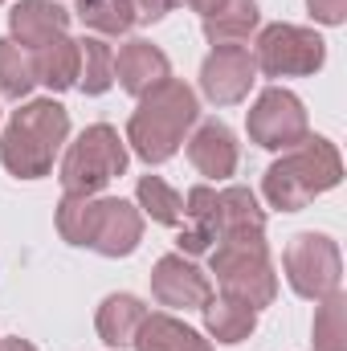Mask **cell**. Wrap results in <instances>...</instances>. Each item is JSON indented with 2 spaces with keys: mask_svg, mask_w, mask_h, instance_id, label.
Returning <instances> with one entry per match:
<instances>
[{
  "mask_svg": "<svg viewBox=\"0 0 347 351\" xmlns=\"http://www.w3.org/2000/svg\"><path fill=\"white\" fill-rule=\"evenodd\" d=\"M70 135V110L53 98H33L12 110L0 135V164L16 180H41L53 172V160Z\"/></svg>",
  "mask_w": 347,
  "mask_h": 351,
  "instance_id": "cell-1",
  "label": "cell"
},
{
  "mask_svg": "<svg viewBox=\"0 0 347 351\" xmlns=\"http://www.w3.org/2000/svg\"><path fill=\"white\" fill-rule=\"evenodd\" d=\"M196 119H200L196 94L180 78H164L160 86H152L139 98V106L127 123V143L143 164H164L180 152V143L196 127Z\"/></svg>",
  "mask_w": 347,
  "mask_h": 351,
  "instance_id": "cell-2",
  "label": "cell"
},
{
  "mask_svg": "<svg viewBox=\"0 0 347 351\" xmlns=\"http://www.w3.org/2000/svg\"><path fill=\"white\" fill-rule=\"evenodd\" d=\"M344 180V160H339V147L323 135H307L302 143H294L278 164L265 168L261 180V192L274 208L282 213H298L307 208L315 196L331 192L335 184Z\"/></svg>",
  "mask_w": 347,
  "mask_h": 351,
  "instance_id": "cell-3",
  "label": "cell"
},
{
  "mask_svg": "<svg viewBox=\"0 0 347 351\" xmlns=\"http://www.w3.org/2000/svg\"><path fill=\"white\" fill-rule=\"evenodd\" d=\"M213 274H217L221 298H233L250 311L270 306L278 294V274H274L265 241H217Z\"/></svg>",
  "mask_w": 347,
  "mask_h": 351,
  "instance_id": "cell-4",
  "label": "cell"
},
{
  "mask_svg": "<svg viewBox=\"0 0 347 351\" xmlns=\"http://www.w3.org/2000/svg\"><path fill=\"white\" fill-rule=\"evenodd\" d=\"M123 172H127V139H119L110 123H94L70 143L62 160V188L70 196H94Z\"/></svg>",
  "mask_w": 347,
  "mask_h": 351,
  "instance_id": "cell-5",
  "label": "cell"
},
{
  "mask_svg": "<svg viewBox=\"0 0 347 351\" xmlns=\"http://www.w3.org/2000/svg\"><path fill=\"white\" fill-rule=\"evenodd\" d=\"M254 62L265 78H307L315 70H323L327 62V41L315 29L302 25H265L258 33V49Z\"/></svg>",
  "mask_w": 347,
  "mask_h": 351,
  "instance_id": "cell-6",
  "label": "cell"
},
{
  "mask_svg": "<svg viewBox=\"0 0 347 351\" xmlns=\"http://www.w3.org/2000/svg\"><path fill=\"white\" fill-rule=\"evenodd\" d=\"M282 269H286V282L294 286V294L319 302L331 290H339L344 258L327 233H298V237H290V245L282 254Z\"/></svg>",
  "mask_w": 347,
  "mask_h": 351,
  "instance_id": "cell-7",
  "label": "cell"
},
{
  "mask_svg": "<svg viewBox=\"0 0 347 351\" xmlns=\"http://www.w3.org/2000/svg\"><path fill=\"white\" fill-rule=\"evenodd\" d=\"M246 131L265 152H290L294 143H302L311 135L307 106H302L298 94H290V90H282V86H270V90H261L258 102L250 106Z\"/></svg>",
  "mask_w": 347,
  "mask_h": 351,
  "instance_id": "cell-8",
  "label": "cell"
},
{
  "mask_svg": "<svg viewBox=\"0 0 347 351\" xmlns=\"http://www.w3.org/2000/svg\"><path fill=\"white\" fill-rule=\"evenodd\" d=\"M258 82V62L246 45H221L200 66V90L213 106H237Z\"/></svg>",
  "mask_w": 347,
  "mask_h": 351,
  "instance_id": "cell-9",
  "label": "cell"
},
{
  "mask_svg": "<svg viewBox=\"0 0 347 351\" xmlns=\"http://www.w3.org/2000/svg\"><path fill=\"white\" fill-rule=\"evenodd\" d=\"M152 294L160 306H172V311H200L208 298H213V286L208 278L188 262L184 254H164L156 269H152Z\"/></svg>",
  "mask_w": 347,
  "mask_h": 351,
  "instance_id": "cell-10",
  "label": "cell"
},
{
  "mask_svg": "<svg viewBox=\"0 0 347 351\" xmlns=\"http://www.w3.org/2000/svg\"><path fill=\"white\" fill-rule=\"evenodd\" d=\"M139 241H143V213L131 200L102 196L98 200V229H94L90 250H98L102 258H127V254L139 250Z\"/></svg>",
  "mask_w": 347,
  "mask_h": 351,
  "instance_id": "cell-11",
  "label": "cell"
},
{
  "mask_svg": "<svg viewBox=\"0 0 347 351\" xmlns=\"http://www.w3.org/2000/svg\"><path fill=\"white\" fill-rule=\"evenodd\" d=\"M164 78H172V66H168V53L160 45L135 37V41H127L119 49V58H115V82L127 94L143 98L152 86H160Z\"/></svg>",
  "mask_w": 347,
  "mask_h": 351,
  "instance_id": "cell-12",
  "label": "cell"
},
{
  "mask_svg": "<svg viewBox=\"0 0 347 351\" xmlns=\"http://www.w3.org/2000/svg\"><path fill=\"white\" fill-rule=\"evenodd\" d=\"M217 241H265V208L250 188L217 192Z\"/></svg>",
  "mask_w": 347,
  "mask_h": 351,
  "instance_id": "cell-13",
  "label": "cell"
},
{
  "mask_svg": "<svg viewBox=\"0 0 347 351\" xmlns=\"http://www.w3.org/2000/svg\"><path fill=\"white\" fill-rule=\"evenodd\" d=\"M74 12H66L58 0H21L12 12H8V33L21 49H37L53 37L66 33Z\"/></svg>",
  "mask_w": 347,
  "mask_h": 351,
  "instance_id": "cell-14",
  "label": "cell"
},
{
  "mask_svg": "<svg viewBox=\"0 0 347 351\" xmlns=\"http://www.w3.org/2000/svg\"><path fill=\"white\" fill-rule=\"evenodd\" d=\"M188 160L192 168L208 180H229L237 172V135L225 123H200L196 135L188 139Z\"/></svg>",
  "mask_w": 347,
  "mask_h": 351,
  "instance_id": "cell-15",
  "label": "cell"
},
{
  "mask_svg": "<svg viewBox=\"0 0 347 351\" xmlns=\"http://www.w3.org/2000/svg\"><path fill=\"white\" fill-rule=\"evenodd\" d=\"M184 229L176 237L180 254H208L213 241H217V188L208 184H196L188 196H184Z\"/></svg>",
  "mask_w": 347,
  "mask_h": 351,
  "instance_id": "cell-16",
  "label": "cell"
},
{
  "mask_svg": "<svg viewBox=\"0 0 347 351\" xmlns=\"http://www.w3.org/2000/svg\"><path fill=\"white\" fill-rule=\"evenodd\" d=\"M135 351H213V343L172 315H147L131 339Z\"/></svg>",
  "mask_w": 347,
  "mask_h": 351,
  "instance_id": "cell-17",
  "label": "cell"
},
{
  "mask_svg": "<svg viewBox=\"0 0 347 351\" xmlns=\"http://www.w3.org/2000/svg\"><path fill=\"white\" fill-rule=\"evenodd\" d=\"M143 319H147V306L135 294H110V298H102L98 319H94L98 323V339L106 348H131V339L143 327Z\"/></svg>",
  "mask_w": 347,
  "mask_h": 351,
  "instance_id": "cell-18",
  "label": "cell"
},
{
  "mask_svg": "<svg viewBox=\"0 0 347 351\" xmlns=\"http://www.w3.org/2000/svg\"><path fill=\"white\" fill-rule=\"evenodd\" d=\"M29 58H33L37 82H45L49 90L78 86V41H70L66 33L53 37V41H45V45H37Z\"/></svg>",
  "mask_w": 347,
  "mask_h": 351,
  "instance_id": "cell-19",
  "label": "cell"
},
{
  "mask_svg": "<svg viewBox=\"0 0 347 351\" xmlns=\"http://www.w3.org/2000/svg\"><path fill=\"white\" fill-rule=\"evenodd\" d=\"M200 315H204V327H208V335L217 339V343H246L254 331H258V311H250V306H241V302H233V298H208L204 306H200Z\"/></svg>",
  "mask_w": 347,
  "mask_h": 351,
  "instance_id": "cell-20",
  "label": "cell"
},
{
  "mask_svg": "<svg viewBox=\"0 0 347 351\" xmlns=\"http://www.w3.org/2000/svg\"><path fill=\"white\" fill-rule=\"evenodd\" d=\"M261 12H258V0H229L225 8H217L213 16H204V37L213 49L221 45H241L250 41V33L258 29Z\"/></svg>",
  "mask_w": 347,
  "mask_h": 351,
  "instance_id": "cell-21",
  "label": "cell"
},
{
  "mask_svg": "<svg viewBox=\"0 0 347 351\" xmlns=\"http://www.w3.org/2000/svg\"><path fill=\"white\" fill-rule=\"evenodd\" d=\"M78 86L86 94H106L115 86V53L106 41H98V37L78 41Z\"/></svg>",
  "mask_w": 347,
  "mask_h": 351,
  "instance_id": "cell-22",
  "label": "cell"
},
{
  "mask_svg": "<svg viewBox=\"0 0 347 351\" xmlns=\"http://www.w3.org/2000/svg\"><path fill=\"white\" fill-rule=\"evenodd\" d=\"M94 229H98V200L94 196H62V204H58V233H62V241H70V245H86L94 241Z\"/></svg>",
  "mask_w": 347,
  "mask_h": 351,
  "instance_id": "cell-23",
  "label": "cell"
},
{
  "mask_svg": "<svg viewBox=\"0 0 347 351\" xmlns=\"http://www.w3.org/2000/svg\"><path fill=\"white\" fill-rule=\"evenodd\" d=\"M311 335H315V351H347V294L331 290L327 298H319Z\"/></svg>",
  "mask_w": 347,
  "mask_h": 351,
  "instance_id": "cell-24",
  "label": "cell"
},
{
  "mask_svg": "<svg viewBox=\"0 0 347 351\" xmlns=\"http://www.w3.org/2000/svg\"><path fill=\"white\" fill-rule=\"evenodd\" d=\"M74 16L94 29V33H106V37H123L131 25H135V12H131V0H78Z\"/></svg>",
  "mask_w": 347,
  "mask_h": 351,
  "instance_id": "cell-25",
  "label": "cell"
},
{
  "mask_svg": "<svg viewBox=\"0 0 347 351\" xmlns=\"http://www.w3.org/2000/svg\"><path fill=\"white\" fill-rule=\"evenodd\" d=\"M135 196H139V208H143L152 221H160V225H180V221H184V196L176 192L168 180L143 176L139 188H135Z\"/></svg>",
  "mask_w": 347,
  "mask_h": 351,
  "instance_id": "cell-26",
  "label": "cell"
},
{
  "mask_svg": "<svg viewBox=\"0 0 347 351\" xmlns=\"http://www.w3.org/2000/svg\"><path fill=\"white\" fill-rule=\"evenodd\" d=\"M33 86H37L33 58H29L12 37H4V41H0V94H8V98L21 102Z\"/></svg>",
  "mask_w": 347,
  "mask_h": 351,
  "instance_id": "cell-27",
  "label": "cell"
},
{
  "mask_svg": "<svg viewBox=\"0 0 347 351\" xmlns=\"http://www.w3.org/2000/svg\"><path fill=\"white\" fill-rule=\"evenodd\" d=\"M307 8L319 25H344L347 16V0H307Z\"/></svg>",
  "mask_w": 347,
  "mask_h": 351,
  "instance_id": "cell-28",
  "label": "cell"
},
{
  "mask_svg": "<svg viewBox=\"0 0 347 351\" xmlns=\"http://www.w3.org/2000/svg\"><path fill=\"white\" fill-rule=\"evenodd\" d=\"M172 8V0H131V12H135V25H156L164 21Z\"/></svg>",
  "mask_w": 347,
  "mask_h": 351,
  "instance_id": "cell-29",
  "label": "cell"
},
{
  "mask_svg": "<svg viewBox=\"0 0 347 351\" xmlns=\"http://www.w3.org/2000/svg\"><path fill=\"white\" fill-rule=\"evenodd\" d=\"M172 4H188L192 12H200V16H213L217 8H225L229 0H172Z\"/></svg>",
  "mask_w": 347,
  "mask_h": 351,
  "instance_id": "cell-30",
  "label": "cell"
},
{
  "mask_svg": "<svg viewBox=\"0 0 347 351\" xmlns=\"http://www.w3.org/2000/svg\"><path fill=\"white\" fill-rule=\"evenodd\" d=\"M0 351H37L29 339H0Z\"/></svg>",
  "mask_w": 347,
  "mask_h": 351,
  "instance_id": "cell-31",
  "label": "cell"
}]
</instances>
